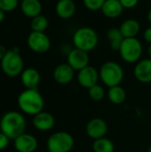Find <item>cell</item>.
I'll use <instances>...</instances> for the list:
<instances>
[{"label":"cell","mask_w":151,"mask_h":152,"mask_svg":"<svg viewBox=\"0 0 151 152\" xmlns=\"http://www.w3.org/2000/svg\"><path fill=\"white\" fill-rule=\"evenodd\" d=\"M100 75L97 69L92 66H87L78 71L77 81L79 85L85 88H90L97 84Z\"/></svg>","instance_id":"cell-10"},{"label":"cell","mask_w":151,"mask_h":152,"mask_svg":"<svg viewBox=\"0 0 151 152\" xmlns=\"http://www.w3.org/2000/svg\"><path fill=\"white\" fill-rule=\"evenodd\" d=\"M108 131V126L106 122L99 118H93L86 125V134L87 135L93 139L97 140L105 136Z\"/></svg>","instance_id":"cell-12"},{"label":"cell","mask_w":151,"mask_h":152,"mask_svg":"<svg viewBox=\"0 0 151 152\" xmlns=\"http://www.w3.org/2000/svg\"><path fill=\"white\" fill-rule=\"evenodd\" d=\"M142 44L137 37L124 38L119 48V53L124 61L127 63L138 62L142 55Z\"/></svg>","instance_id":"cell-6"},{"label":"cell","mask_w":151,"mask_h":152,"mask_svg":"<svg viewBox=\"0 0 151 152\" xmlns=\"http://www.w3.org/2000/svg\"><path fill=\"white\" fill-rule=\"evenodd\" d=\"M9 142H10V139L4 133L0 131V151L4 150L9 145Z\"/></svg>","instance_id":"cell-29"},{"label":"cell","mask_w":151,"mask_h":152,"mask_svg":"<svg viewBox=\"0 0 151 152\" xmlns=\"http://www.w3.org/2000/svg\"><path fill=\"white\" fill-rule=\"evenodd\" d=\"M101 81L109 88L119 86L124 78V69L116 61H107L102 64L99 71Z\"/></svg>","instance_id":"cell-4"},{"label":"cell","mask_w":151,"mask_h":152,"mask_svg":"<svg viewBox=\"0 0 151 152\" xmlns=\"http://www.w3.org/2000/svg\"><path fill=\"white\" fill-rule=\"evenodd\" d=\"M72 42L75 48L88 53L94 50L98 45L99 36L93 28L81 27L74 32Z\"/></svg>","instance_id":"cell-3"},{"label":"cell","mask_w":151,"mask_h":152,"mask_svg":"<svg viewBox=\"0 0 151 152\" xmlns=\"http://www.w3.org/2000/svg\"><path fill=\"white\" fill-rule=\"evenodd\" d=\"M119 29L124 38L136 37L141 31V24L135 19H127L121 23Z\"/></svg>","instance_id":"cell-19"},{"label":"cell","mask_w":151,"mask_h":152,"mask_svg":"<svg viewBox=\"0 0 151 152\" xmlns=\"http://www.w3.org/2000/svg\"><path fill=\"white\" fill-rule=\"evenodd\" d=\"M27 126L25 118L17 111H8L0 119V131L10 140H15L25 133Z\"/></svg>","instance_id":"cell-1"},{"label":"cell","mask_w":151,"mask_h":152,"mask_svg":"<svg viewBox=\"0 0 151 152\" xmlns=\"http://www.w3.org/2000/svg\"><path fill=\"white\" fill-rule=\"evenodd\" d=\"M148 152H151V144L150 145V147H149V150H148Z\"/></svg>","instance_id":"cell-35"},{"label":"cell","mask_w":151,"mask_h":152,"mask_svg":"<svg viewBox=\"0 0 151 152\" xmlns=\"http://www.w3.org/2000/svg\"><path fill=\"white\" fill-rule=\"evenodd\" d=\"M29 49L37 53H46L51 47V40L44 32L32 31L27 39Z\"/></svg>","instance_id":"cell-8"},{"label":"cell","mask_w":151,"mask_h":152,"mask_svg":"<svg viewBox=\"0 0 151 152\" xmlns=\"http://www.w3.org/2000/svg\"><path fill=\"white\" fill-rule=\"evenodd\" d=\"M18 106L27 115L35 116L43 111L44 103L37 89H26L18 96Z\"/></svg>","instance_id":"cell-2"},{"label":"cell","mask_w":151,"mask_h":152,"mask_svg":"<svg viewBox=\"0 0 151 152\" xmlns=\"http://www.w3.org/2000/svg\"><path fill=\"white\" fill-rule=\"evenodd\" d=\"M125 9H133L137 6L139 0H119Z\"/></svg>","instance_id":"cell-28"},{"label":"cell","mask_w":151,"mask_h":152,"mask_svg":"<svg viewBox=\"0 0 151 152\" xmlns=\"http://www.w3.org/2000/svg\"><path fill=\"white\" fill-rule=\"evenodd\" d=\"M15 152H18V151H15Z\"/></svg>","instance_id":"cell-36"},{"label":"cell","mask_w":151,"mask_h":152,"mask_svg":"<svg viewBox=\"0 0 151 152\" xmlns=\"http://www.w3.org/2000/svg\"><path fill=\"white\" fill-rule=\"evenodd\" d=\"M1 69L3 72L11 77H17L22 73L24 63L23 60L20 54L18 48L7 51L2 61H0Z\"/></svg>","instance_id":"cell-5"},{"label":"cell","mask_w":151,"mask_h":152,"mask_svg":"<svg viewBox=\"0 0 151 152\" xmlns=\"http://www.w3.org/2000/svg\"><path fill=\"white\" fill-rule=\"evenodd\" d=\"M124 9L125 8L119 0H106L101 11L105 17L109 19H116L121 16Z\"/></svg>","instance_id":"cell-18"},{"label":"cell","mask_w":151,"mask_h":152,"mask_svg":"<svg viewBox=\"0 0 151 152\" xmlns=\"http://www.w3.org/2000/svg\"><path fill=\"white\" fill-rule=\"evenodd\" d=\"M55 124V119L51 113L41 111L33 118V126L39 131H49Z\"/></svg>","instance_id":"cell-15"},{"label":"cell","mask_w":151,"mask_h":152,"mask_svg":"<svg viewBox=\"0 0 151 152\" xmlns=\"http://www.w3.org/2000/svg\"><path fill=\"white\" fill-rule=\"evenodd\" d=\"M19 0H0V8L4 12H12L17 8Z\"/></svg>","instance_id":"cell-27"},{"label":"cell","mask_w":151,"mask_h":152,"mask_svg":"<svg viewBox=\"0 0 151 152\" xmlns=\"http://www.w3.org/2000/svg\"><path fill=\"white\" fill-rule=\"evenodd\" d=\"M7 53L6 48H5L4 45H0V61H2V59L4 58V56L5 55V53Z\"/></svg>","instance_id":"cell-31"},{"label":"cell","mask_w":151,"mask_h":152,"mask_svg":"<svg viewBox=\"0 0 151 152\" xmlns=\"http://www.w3.org/2000/svg\"><path fill=\"white\" fill-rule=\"evenodd\" d=\"M136 79L143 84L151 83V59H143L136 63L133 70Z\"/></svg>","instance_id":"cell-13"},{"label":"cell","mask_w":151,"mask_h":152,"mask_svg":"<svg viewBox=\"0 0 151 152\" xmlns=\"http://www.w3.org/2000/svg\"><path fill=\"white\" fill-rule=\"evenodd\" d=\"M4 12L0 8V23L4 20Z\"/></svg>","instance_id":"cell-32"},{"label":"cell","mask_w":151,"mask_h":152,"mask_svg":"<svg viewBox=\"0 0 151 152\" xmlns=\"http://www.w3.org/2000/svg\"><path fill=\"white\" fill-rule=\"evenodd\" d=\"M40 74L33 68H28L22 71L20 74V80L23 86L27 89H36L38 84L40 83Z\"/></svg>","instance_id":"cell-17"},{"label":"cell","mask_w":151,"mask_h":152,"mask_svg":"<svg viewBox=\"0 0 151 152\" xmlns=\"http://www.w3.org/2000/svg\"><path fill=\"white\" fill-rule=\"evenodd\" d=\"M48 25H49L48 19L42 14L34 17L30 23L32 31H36V32H44L48 28Z\"/></svg>","instance_id":"cell-24"},{"label":"cell","mask_w":151,"mask_h":152,"mask_svg":"<svg viewBox=\"0 0 151 152\" xmlns=\"http://www.w3.org/2000/svg\"><path fill=\"white\" fill-rule=\"evenodd\" d=\"M143 38L144 40L149 43V44H151V26L147 28L144 32H143Z\"/></svg>","instance_id":"cell-30"},{"label":"cell","mask_w":151,"mask_h":152,"mask_svg":"<svg viewBox=\"0 0 151 152\" xmlns=\"http://www.w3.org/2000/svg\"><path fill=\"white\" fill-rule=\"evenodd\" d=\"M107 37L109 40L110 47L113 51H119L121 44L124 40V37L119 28H111L107 32Z\"/></svg>","instance_id":"cell-21"},{"label":"cell","mask_w":151,"mask_h":152,"mask_svg":"<svg viewBox=\"0 0 151 152\" xmlns=\"http://www.w3.org/2000/svg\"><path fill=\"white\" fill-rule=\"evenodd\" d=\"M93 149L94 152H114V144L108 138H100L94 140L93 144Z\"/></svg>","instance_id":"cell-23"},{"label":"cell","mask_w":151,"mask_h":152,"mask_svg":"<svg viewBox=\"0 0 151 152\" xmlns=\"http://www.w3.org/2000/svg\"><path fill=\"white\" fill-rule=\"evenodd\" d=\"M88 93H89L90 98L92 100H93V101H96V102L102 100L104 98V96H105L104 89L102 88V86H101L98 84H96L93 86L90 87Z\"/></svg>","instance_id":"cell-25"},{"label":"cell","mask_w":151,"mask_h":152,"mask_svg":"<svg viewBox=\"0 0 151 152\" xmlns=\"http://www.w3.org/2000/svg\"><path fill=\"white\" fill-rule=\"evenodd\" d=\"M148 53H149L150 58L151 59V44H150V45H149V48H148Z\"/></svg>","instance_id":"cell-34"},{"label":"cell","mask_w":151,"mask_h":152,"mask_svg":"<svg viewBox=\"0 0 151 152\" xmlns=\"http://www.w3.org/2000/svg\"><path fill=\"white\" fill-rule=\"evenodd\" d=\"M46 146L49 152H69L74 147V138L70 134L60 131L48 138Z\"/></svg>","instance_id":"cell-7"},{"label":"cell","mask_w":151,"mask_h":152,"mask_svg":"<svg viewBox=\"0 0 151 152\" xmlns=\"http://www.w3.org/2000/svg\"><path fill=\"white\" fill-rule=\"evenodd\" d=\"M106 0H83V4L86 9L89 11L96 12L101 10L102 5L104 4Z\"/></svg>","instance_id":"cell-26"},{"label":"cell","mask_w":151,"mask_h":152,"mask_svg":"<svg viewBox=\"0 0 151 152\" xmlns=\"http://www.w3.org/2000/svg\"><path fill=\"white\" fill-rule=\"evenodd\" d=\"M108 97L109 101L114 104H121L125 102L126 98V93L123 87L120 86H113L109 89Z\"/></svg>","instance_id":"cell-22"},{"label":"cell","mask_w":151,"mask_h":152,"mask_svg":"<svg viewBox=\"0 0 151 152\" xmlns=\"http://www.w3.org/2000/svg\"><path fill=\"white\" fill-rule=\"evenodd\" d=\"M147 19H148V21H149V23L150 24V26H151V9L149 11V12H148Z\"/></svg>","instance_id":"cell-33"},{"label":"cell","mask_w":151,"mask_h":152,"mask_svg":"<svg viewBox=\"0 0 151 152\" xmlns=\"http://www.w3.org/2000/svg\"><path fill=\"white\" fill-rule=\"evenodd\" d=\"M89 55L88 53L77 48L72 49L67 55L68 64L74 70H81L89 65Z\"/></svg>","instance_id":"cell-9"},{"label":"cell","mask_w":151,"mask_h":152,"mask_svg":"<svg viewBox=\"0 0 151 152\" xmlns=\"http://www.w3.org/2000/svg\"><path fill=\"white\" fill-rule=\"evenodd\" d=\"M77 6L73 0H59L55 5L57 16L62 20H68L76 13Z\"/></svg>","instance_id":"cell-16"},{"label":"cell","mask_w":151,"mask_h":152,"mask_svg":"<svg viewBox=\"0 0 151 152\" xmlns=\"http://www.w3.org/2000/svg\"><path fill=\"white\" fill-rule=\"evenodd\" d=\"M14 141V148L18 152H35L37 148L36 138L29 134H22Z\"/></svg>","instance_id":"cell-11"},{"label":"cell","mask_w":151,"mask_h":152,"mask_svg":"<svg viewBox=\"0 0 151 152\" xmlns=\"http://www.w3.org/2000/svg\"><path fill=\"white\" fill-rule=\"evenodd\" d=\"M74 74L75 70L68 63H61L54 69L53 78L58 84L67 85L72 81L74 78Z\"/></svg>","instance_id":"cell-14"},{"label":"cell","mask_w":151,"mask_h":152,"mask_svg":"<svg viewBox=\"0 0 151 152\" xmlns=\"http://www.w3.org/2000/svg\"><path fill=\"white\" fill-rule=\"evenodd\" d=\"M20 10L25 16L33 19L41 14L42 4L40 0H22L20 3Z\"/></svg>","instance_id":"cell-20"}]
</instances>
